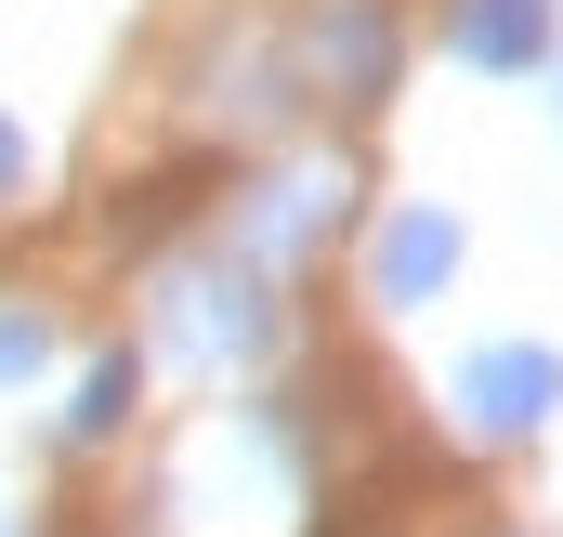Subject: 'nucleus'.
Masks as SVG:
<instances>
[{
    "label": "nucleus",
    "instance_id": "obj_2",
    "mask_svg": "<svg viewBox=\"0 0 563 537\" xmlns=\"http://www.w3.org/2000/svg\"><path fill=\"white\" fill-rule=\"evenodd\" d=\"M551 394H563V368L538 354V341H498V354H472V368H459V406H472L485 432H538Z\"/></svg>",
    "mask_w": 563,
    "mask_h": 537
},
{
    "label": "nucleus",
    "instance_id": "obj_8",
    "mask_svg": "<svg viewBox=\"0 0 563 537\" xmlns=\"http://www.w3.org/2000/svg\"><path fill=\"white\" fill-rule=\"evenodd\" d=\"M0 537H13V525H0Z\"/></svg>",
    "mask_w": 563,
    "mask_h": 537
},
{
    "label": "nucleus",
    "instance_id": "obj_7",
    "mask_svg": "<svg viewBox=\"0 0 563 537\" xmlns=\"http://www.w3.org/2000/svg\"><path fill=\"white\" fill-rule=\"evenodd\" d=\"M13 184H26V144H13V119H0V197H13Z\"/></svg>",
    "mask_w": 563,
    "mask_h": 537
},
{
    "label": "nucleus",
    "instance_id": "obj_3",
    "mask_svg": "<svg viewBox=\"0 0 563 537\" xmlns=\"http://www.w3.org/2000/svg\"><path fill=\"white\" fill-rule=\"evenodd\" d=\"M459 53L472 66H538L551 53V0H459Z\"/></svg>",
    "mask_w": 563,
    "mask_h": 537
},
{
    "label": "nucleus",
    "instance_id": "obj_1",
    "mask_svg": "<svg viewBox=\"0 0 563 537\" xmlns=\"http://www.w3.org/2000/svg\"><path fill=\"white\" fill-rule=\"evenodd\" d=\"M170 341H184L197 368H236V354H263V341H276V302H263V275H184V315H170Z\"/></svg>",
    "mask_w": 563,
    "mask_h": 537
},
{
    "label": "nucleus",
    "instance_id": "obj_6",
    "mask_svg": "<svg viewBox=\"0 0 563 537\" xmlns=\"http://www.w3.org/2000/svg\"><path fill=\"white\" fill-rule=\"evenodd\" d=\"M26 368H40V328H26V315H0V381H26Z\"/></svg>",
    "mask_w": 563,
    "mask_h": 537
},
{
    "label": "nucleus",
    "instance_id": "obj_4",
    "mask_svg": "<svg viewBox=\"0 0 563 537\" xmlns=\"http://www.w3.org/2000/svg\"><path fill=\"white\" fill-rule=\"evenodd\" d=\"M445 263H459V223H445V210H407V223H380V288H394V302L445 288Z\"/></svg>",
    "mask_w": 563,
    "mask_h": 537
},
{
    "label": "nucleus",
    "instance_id": "obj_5",
    "mask_svg": "<svg viewBox=\"0 0 563 537\" xmlns=\"http://www.w3.org/2000/svg\"><path fill=\"white\" fill-rule=\"evenodd\" d=\"M119 406H132V354H106V368L79 381V406H66V432H119Z\"/></svg>",
    "mask_w": 563,
    "mask_h": 537
}]
</instances>
